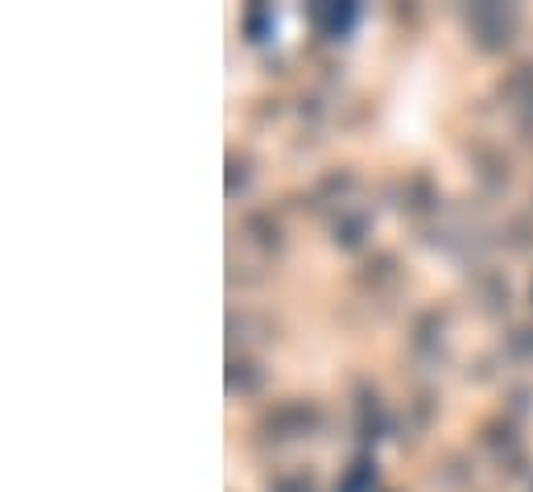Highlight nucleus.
Here are the masks:
<instances>
[{
    "mask_svg": "<svg viewBox=\"0 0 533 492\" xmlns=\"http://www.w3.org/2000/svg\"><path fill=\"white\" fill-rule=\"evenodd\" d=\"M443 344H447V315L443 311H422L410 327V348L414 356L422 360H434V356H443Z\"/></svg>",
    "mask_w": 533,
    "mask_h": 492,
    "instance_id": "nucleus-3",
    "label": "nucleus"
},
{
    "mask_svg": "<svg viewBox=\"0 0 533 492\" xmlns=\"http://www.w3.org/2000/svg\"><path fill=\"white\" fill-rule=\"evenodd\" d=\"M356 191V174L352 170H339V174H323V182H319V199L327 195L331 203H343Z\"/></svg>",
    "mask_w": 533,
    "mask_h": 492,
    "instance_id": "nucleus-15",
    "label": "nucleus"
},
{
    "mask_svg": "<svg viewBox=\"0 0 533 492\" xmlns=\"http://www.w3.org/2000/svg\"><path fill=\"white\" fill-rule=\"evenodd\" d=\"M517 21H521V13L513 5H476L467 13V34H472V42L484 54H500L513 42Z\"/></svg>",
    "mask_w": 533,
    "mask_h": 492,
    "instance_id": "nucleus-1",
    "label": "nucleus"
},
{
    "mask_svg": "<svg viewBox=\"0 0 533 492\" xmlns=\"http://www.w3.org/2000/svg\"><path fill=\"white\" fill-rule=\"evenodd\" d=\"M529 492H533V484H529Z\"/></svg>",
    "mask_w": 533,
    "mask_h": 492,
    "instance_id": "nucleus-21",
    "label": "nucleus"
},
{
    "mask_svg": "<svg viewBox=\"0 0 533 492\" xmlns=\"http://www.w3.org/2000/svg\"><path fill=\"white\" fill-rule=\"evenodd\" d=\"M438 203H443V191L434 187V178H430L426 170H418V174L405 178V187H401V207H405V215L422 220V215H434V211H438Z\"/></svg>",
    "mask_w": 533,
    "mask_h": 492,
    "instance_id": "nucleus-4",
    "label": "nucleus"
},
{
    "mask_svg": "<svg viewBox=\"0 0 533 492\" xmlns=\"http://www.w3.org/2000/svg\"><path fill=\"white\" fill-rule=\"evenodd\" d=\"M244 228H248V236H253V244L261 253H281V249H286V232H281V224L273 220V211H248Z\"/></svg>",
    "mask_w": 533,
    "mask_h": 492,
    "instance_id": "nucleus-6",
    "label": "nucleus"
},
{
    "mask_svg": "<svg viewBox=\"0 0 533 492\" xmlns=\"http://www.w3.org/2000/svg\"><path fill=\"white\" fill-rule=\"evenodd\" d=\"M476 178H480V187L488 195L505 191L509 187V158H505V153H496V149H480L476 153Z\"/></svg>",
    "mask_w": 533,
    "mask_h": 492,
    "instance_id": "nucleus-9",
    "label": "nucleus"
},
{
    "mask_svg": "<svg viewBox=\"0 0 533 492\" xmlns=\"http://www.w3.org/2000/svg\"><path fill=\"white\" fill-rule=\"evenodd\" d=\"M500 96L513 108H529L533 104V63H521L517 71H509V79L500 83Z\"/></svg>",
    "mask_w": 533,
    "mask_h": 492,
    "instance_id": "nucleus-12",
    "label": "nucleus"
},
{
    "mask_svg": "<svg viewBox=\"0 0 533 492\" xmlns=\"http://www.w3.org/2000/svg\"><path fill=\"white\" fill-rule=\"evenodd\" d=\"M315 426H319V406H315V402H302V397H294V402H277V406L265 410V418H261V430H265L273 443L306 439Z\"/></svg>",
    "mask_w": 533,
    "mask_h": 492,
    "instance_id": "nucleus-2",
    "label": "nucleus"
},
{
    "mask_svg": "<svg viewBox=\"0 0 533 492\" xmlns=\"http://www.w3.org/2000/svg\"><path fill=\"white\" fill-rule=\"evenodd\" d=\"M529 306H533V286H529Z\"/></svg>",
    "mask_w": 533,
    "mask_h": 492,
    "instance_id": "nucleus-20",
    "label": "nucleus"
},
{
    "mask_svg": "<svg viewBox=\"0 0 533 492\" xmlns=\"http://www.w3.org/2000/svg\"><path fill=\"white\" fill-rule=\"evenodd\" d=\"M521 129H525V133H533V104L525 108V120H521Z\"/></svg>",
    "mask_w": 533,
    "mask_h": 492,
    "instance_id": "nucleus-19",
    "label": "nucleus"
},
{
    "mask_svg": "<svg viewBox=\"0 0 533 492\" xmlns=\"http://www.w3.org/2000/svg\"><path fill=\"white\" fill-rule=\"evenodd\" d=\"M372 484H376V464L368 455H356L348 468H343V476H339V488L335 492H372Z\"/></svg>",
    "mask_w": 533,
    "mask_h": 492,
    "instance_id": "nucleus-13",
    "label": "nucleus"
},
{
    "mask_svg": "<svg viewBox=\"0 0 533 492\" xmlns=\"http://www.w3.org/2000/svg\"><path fill=\"white\" fill-rule=\"evenodd\" d=\"M306 17H310V25H315L323 38H339V34H348V29H352V21H356V9H339V5H315V9H310Z\"/></svg>",
    "mask_w": 533,
    "mask_h": 492,
    "instance_id": "nucleus-10",
    "label": "nucleus"
},
{
    "mask_svg": "<svg viewBox=\"0 0 533 492\" xmlns=\"http://www.w3.org/2000/svg\"><path fill=\"white\" fill-rule=\"evenodd\" d=\"M476 298H480V311H484L488 319H500V315H505V311H509V302H513L505 273L484 269L480 278H476Z\"/></svg>",
    "mask_w": 533,
    "mask_h": 492,
    "instance_id": "nucleus-5",
    "label": "nucleus"
},
{
    "mask_svg": "<svg viewBox=\"0 0 533 492\" xmlns=\"http://www.w3.org/2000/svg\"><path fill=\"white\" fill-rule=\"evenodd\" d=\"M261 385H265V368L257 364V360H248V356H232L228 360V393L236 397H253V393H261Z\"/></svg>",
    "mask_w": 533,
    "mask_h": 492,
    "instance_id": "nucleus-7",
    "label": "nucleus"
},
{
    "mask_svg": "<svg viewBox=\"0 0 533 492\" xmlns=\"http://www.w3.org/2000/svg\"><path fill=\"white\" fill-rule=\"evenodd\" d=\"M269 492H319V488L310 472H281L269 480Z\"/></svg>",
    "mask_w": 533,
    "mask_h": 492,
    "instance_id": "nucleus-16",
    "label": "nucleus"
},
{
    "mask_svg": "<svg viewBox=\"0 0 533 492\" xmlns=\"http://www.w3.org/2000/svg\"><path fill=\"white\" fill-rule=\"evenodd\" d=\"M228 170H232V174H228V195L236 199V191H244V187H248V162H244V158H232V162H228Z\"/></svg>",
    "mask_w": 533,
    "mask_h": 492,
    "instance_id": "nucleus-18",
    "label": "nucleus"
},
{
    "mask_svg": "<svg viewBox=\"0 0 533 492\" xmlns=\"http://www.w3.org/2000/svg\"><path fill=\"white\" fill-rule=\"evenodd\" d=\"M372 232V215L368 211H356V207H343L339 220H335V244L339 249H360Z\"/></svg>",
    "mask_w": 533,
    "mask_h": 492,
    "instance_id": "nucleus-8",
    "label": "nucleus"
},
{
    "mask_svg": "<svg viewBox=\"0 0 533 492\" xmlns=\"http://www.w3.org/2000/svg\"><path fill=\"white\" fill-rule=\"evenodd\" d=\"M505 410H509V414H517V418H525V414L533 410V389H529V385H517V389H509V402H505Z\"/></svg>",
    "mask_w": 533,
    "mask_h": 492,
    "instance_id": "nucleus-17",
    "label": "nucleus"
},
{
    "mask_svg": "<svg viewBox=\"0 0 533 492\" xmlns=\"http://www.w3.org/2000/svg\"><path fill=\"white\" fill-rule=\"evenodd\" d=\"M500 352H505V360L513 364H533V323H517L509 327L505 344H500Z\"/></svg>",
    "mask_w": 533,
    "mask_h": 492,
    "instance_id": "nucleus-14",
    "label": "nucleus"
},
{
    "mask_svg": "<svg viewBox=\"0 0 533 492\" xmlns=\"http://www.w3.org/2000/svg\"><path fill=\"white\" fill-rule=\"evenodd\" d=\"M356 430H360V439H381L385 406H381V397H376V393H364L356 402Z\"/></svg>",
    "mask_w": 533,
    "mask_h": 492,
    "instance_id": "nucleus-11",
    "label": "nucleus"
}]
</instances>
